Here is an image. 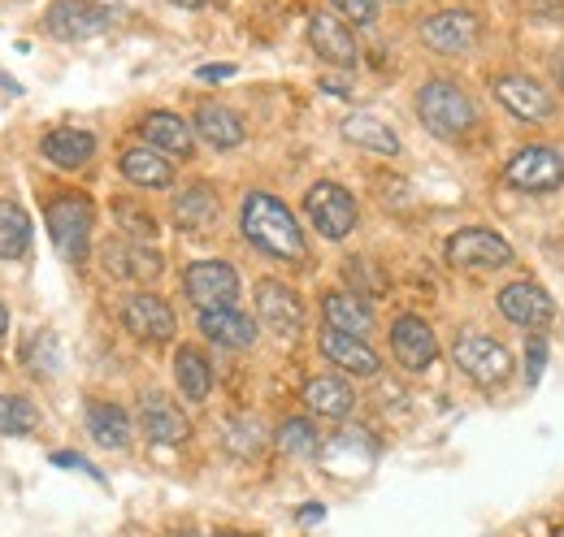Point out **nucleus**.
Segmentation results:
<instances>
[{
    "label": "nucleus",
    "mask_w": 564,
    "mask_h": 537,
    "mask_svg": "<svg viewBox=\"0 0 564 537\" xmlns=\"http://www.w3.org/2000/svg\"><path fill=\"white\" fill-rule=\"evenodd\" d=\"M304 403H308V412H313V416L344 420V416H352L356 391L344 382V377L322 373V377H308V382H304Z\"/></svg>",
    "instance_id": "nucleus-22"
},
{
    "label": "nucleus",
    "mask_w": 564,
    "mask_h": 537,
    "mask_svg": "<svg viewBox=\"0 0 564 537\" xmlns=\"http://www.w3.org/2000/svg\"><path fill=\"white\" fill-rule=\"evenodd\" d=\"M40 152L57 169H83L96 156V134L74 131V127H57V131H48L40 139Z\"/></svg>",
    "instance_id": "nucleus-23"
},
{
    "label": "nucleus",
    "mask_w": 564,
    "mask_h": 537,
    "mask_svg": "<svg viewBox=\"0 0 564 537\" xmlns=\"http://www.w3.org/2000/svg\"><path fill=\"white\" fill-rule=\"evenodd\" d=\"M200 330H205L209 342L230 347V351H243V347L257 342V321L243 317L239 308H209V313H200Z\"/></svg>",
    "instance_id": "nucleus-25"
},
{
    "label": "nucleus",
    "mask_w": 564,
    "mask_h": 537,
    "mask_svg": "<svg viewBox=\"0 0 564 537\" xmlns=\"http://www.w3.org/2000/svg\"><path fill=\"white\" fill-rule=\"evenodd\" d=\"M503 178H508V187H517L525 196H547V191H556L564 183V156L556 147H539V143L534 147H521L508 161Z\"/></svg>",
    "instance_id": "nucleus-7"
},
{
    "label": "nucleus",
    "mask_w": 564,
    "mask_h": 537,
    "mask_svg": "<svg viewBox=\"0 0 564 537\" xmlns=\"http://www.w3.org/2000/svg\"><path fill=\"white\" fill-rule=\"evenodd\" d=\"M322 317L339 335L365 338L373 330V304L365 295H356V291H330V295H322Z\"/></svg>",
    "instance_id": "nucleus-19"
},
{
    "label": "nucleus",
    "mask_w": 564,
    "mask_h": 537,
    "mask_svg": "<svg viewBox=\"0 0 564 537\" xmlns=\"http://www.w3.org/2000/svg\"><path fill=\"white\" fill-rule=\"evenodd\" d=\"M122 174L135 183V187H148V191H161L174 183V165L165 152L156 147H127L122 152Z\"/></svg>",
    "instance_id": "nucleus-26"
},
{
    "label": "nucleus",
    "mask_w": 564,
    "mask_h": 537,
    "mask_svg": "<svg viewBox=\"0 0 564 537\" xmlns=\"http://www.w3.org/2000/svg\"><path fill=\"white\" fill-rule=\"evenodd\" d=\"M192 131L200 134L209 147H217V152H230V147L243 143V122H239V113L226 109V105H217V100H205V105L196 109Z\"/></svg>",
    "instance_id": "nucleus-24"
},
{
    "label": "nucleus",
    "mask_w": 564,
    "mask_h": 537,
    "mask_svg": "<svg viewBox=\"0 0 564 537\" xmlns=\"http://www.w3.org/2000/svg\"><path fill=\"white\" fill-rule=\"evenodd\" d=\"M274 442H279V451L286 456V460H313V456L322 451V438H317V429H313L304 416L282 420V429L274 434Z\"/></svg>",
    "instance_id": "nucleus-32"
},
{
    "label": "nucleus",
    "mask_w": 564,
    "mask_h": 537,
    "mask_svg": "<svg viewBox=\"0 0 564 537\" xmlns=\"http://www.w3.org/2000/svg\"><path fill=\"white\" fill-rule=\"evenodd\" d=\"M217 217H221V204H217V191L205 183H192L187 191L174 196V221L183 230H213Z\"/></svg>",
    "instance_id": "nucleus-27"
},
{
    "label": "nucleus",
    "mask_w": 564,
    "mask_h": 537,
    "mask_svg": "<svg viewBox=\"0 0 564 537\" xmlns=\"http://www.w3.org/2000/svg\"><path fill=\"white\" fill-rule=\"evenodd\" d=\"M183 291L187 299L209 313V308H235L239 299V273L226 265V261H196V265L183 273Z\"/></svg>",
    "instance_id": "nucleus-8"
},
{
    "label": "nucleus",
    "mask_w": 564,
    "mask_h": 537,
    "mask_svg": "<svg viewBox=\"0 0 564 537\" xmlns=\"http://www.w3.org/2000/svg\"><path fill=\"white\" fill-rule=\"evenodd\" d=\"M308 44H313V53H317L326 66H344V69L356 66L352 31H348L344 18H335V13H313V18H308Z\"/></svg>",
    "instance_id": "nucleus-17"
},
{
    "label": "nucleus",
    "mask_w": 564,
    "mask_h": 537,
    "mask_svg": "<svg viewBox=\"0 0 564 537\" xmlns=\"http://www.w3.org/2000/svg\"><path fill=\"white\" fill-rule=\"evenodd\" d=\"M174 4H183V9H205V4H217V0H174Z\"/></svg>",
    "instance_id": "nucleus-41"
},
{
    "label": "nucleus",
    "mask_w": 564,
    "mask_h": 537,
    "mask_svg": "<svg viewBox=\"0 0 564 537\" xmlns=\"http://www.w3.org/2000/svg\"><path fill=\"white\" fill-rule=\"evenodd\" d=\"M4 330H9V308L0 304V338H4Z\"/></svg>",
    "instance_id": "nucleus-42"
},
{
    "label": "nucleus",
    "mask_w": 564,
    "mask_h": 537,
    "mask_svg": "<svg viewBox=\"0 0 564 537\" xmlns=\"http://www.w3.org/2000/svg\"><path fill=\"white\" fill-rule=\"evenodd\" d=\"M257 317H261L265 330H274L279 338H295L304 330V304H300V295L286 282H274V277L257 282Z\"/></svg>",
    "instance_id": "nucleus-11"
},
{
    "label": "nucleus",
    "mask_w": 564,
    "mask_h": 537,
    "mask_svg": "<svg viewBox=\"0 0 564 537\" xmlns=\"http://www.w3.org/2000/svg\"><path fill=\"white\" fill-rule=\"evenodd\" d=\"M552 74H556V83L564 87V53H556V62H552Z\"/></svg>",
    "instance_id": "nucleus-40"
},
{
    "label": "nucleus",
    "mask_w": 564,
    "mask_h": 537,
    "mask_svg": "<svg viewBox=\"0 0 564 537\" xmlns=\"http://www.w3.org/2000/svg\"><path fill=\"white\" fill-rule=\"evenodd\" d=\"M239 226H243V239L274 256V261H286V265H304L308 261V243H304V230L295 221V212L270 196V191H252L243 200V212H239Z\"/></svg>",
    "instance_id": "nucleus-1"
},
{
    "label": "nucleus",
    "mask_w": 564,
    "mask_h": 537,
    "mask_svg": "<svg viewBox=\"0 0 564 537\" xmlns=\"http://www.w3.org/2000/svg\"><path fill=\"white\" fill-rule=\"evenodd\" d=\"M452 360H456V369H460L469 382H478V386H499V382H508V373H512L508 347L495 342L491 335H460L456 347H452Z\"/></svg>",
    "instance_id": "nucleus-4"
},
{
    "label": "nucleus",
    "mask_w": 564,
    "mask_h": 537,
    "mask_svg": "<svg viewBox=\"0 0 564 537\" xmlns=\"http://www.w3.org/2000/svg\"><path fill=\"white\" fill-rule=\"evenodd\" d=\"M391 351H395V360H400L409 373H422V369L434 364L438 342H434V330L425 326L422 317L404 313V317H395V326H391Z\"/></svg>",
    "instance_id": "nucleus-15"
},
{
    "label": "nucleus",
    "mask_w": 564,
    "mask_h": 537,
    "mask_svg": "<svg viewBox=\"0 0 564 537\" xmlns=\"http://www.w3.org/2000/svg\"><path fill=\"white\" fill-rule=\"evenodd\" d=\"M174 382H178V391L192 403L209 399L213 369H209V360L200 355V347H178V355H174Z\"/></svg>",
    "instance_id": "nucleus-30"
},
{
    "label": "nucleus",
    "mask_w": 564,
    "mask_h": 537,
    "mask_svg": "<svg viewBox=\"0 0 564 537\" xmlns=\"http://www.w3.org/2000/svg\"><path fill=\"white\" fill-rule=\"evenodd\" d=\"M48 217V234L57 243V252L66 261H83L87 256V243H91V200L87 196H57L44 208Z\"/></svg>",
    "instance_id": "nucleus-3"
},
{
    "label": "nucleus",
    "mask_w": 564,
    "mask_h": 537,
    "mask_svg": "<svg viewBox=\"0 0 564 537\" xmlns=\"http://www.w3.org/2000/svg\"><path fill=\"white\" fill-rule=\"evenodd\" d=\"M44 26L57 40H91L109 26V13L91 0H53L48 13H44Z\"/></svg>",
    "instance_id": "nucleus-14"
},
{
    "label": "nucleus",
    "mask_w": 564,
    "mask_h": 537,
    "mask_svg": "<svg viewBox=\"0 0 564 537\" xmlns=\"http://www.w3.org/2000/svg\"><path fill=\"white\" fill-rule=\"evenodd\" d=\"M417 118H422L425 131L438 134V139H460L478 122V109L465 96V87H456L452 78H430L417 91Z\"/></svg>",
    "instance_id": "nucleus-2"
},
{
    "label": "nucleus",
    "mask_w": 564,
    "mask_h": 537,
    "mask_svg": "<svg viewBox=\"0 0 564 537\" xmlns=\"http://www.w3.org/2000/svg\"><path fill=\"white\" fill-rule=\"evenodd\" d=\"M183 537H196V534H183Z\"/></svg>",
    "instance_id": "nucleus-43"
},
{
    "label": "nucleus",
    "mask_w": 564,
    "mask_h": 537,
    "mask_svg": "<svg viewBox=\"0 0 564 537\" xmlns=\"http://www.w3.org/2000/svg\"><path fill=\"white\" fill-rule=\"evenodd\" d=\"M235 74V66H205L200 69V78H230Z\"/></svg>",
    "instance_id": "nucleus-38"
},
{
    "label": "nucleus",
    "mask_w": 564,
    "mask_h": 537,
    "mask_svg": "<svg viewBox=\"0 0 564 537\" xmlns=\"http://www.w3.org/2000/svg\"><path fill=\"white\" fill-rule=\"evenodd\" d=\"M87 434L96 438V447L122 451L131 447V416L118 403H87Z\"/></svg>",
    "instance_id": "nucleus-28"
},
{
    "label": "nucleus",
    "mask_w": 564,
    "mask_h": 537,
    "mask_svg": "<svg viewBox=\"0 0 564 537\" xmlns=\"http://www.w3.org/2000/svg\"><path fill=\"white\" fill-rule=\"evenodd\" d=\"M31 248V217L13 200H0V261H18Z\"/></svg>",
    "instance_id": "nucleus-31"
},
{
    "label": "nucleus",
    "mask_w": 564,
    "mask_h": 537,
    "mask_svg": "<svg viewBox=\"0 0 564 537\" xmlns=\"http://www.w3.org/2000/svg\"><path fill=\"white\" fill-rule=\"evenodd\" d=\"M447 261L456 268H503L512 261V248L482 226H469V230H456L447 239Z\"/></svg>",
    "instance_id": "nucleus-10"
},
{
    "label": "nucleus",
    "mask_w": 564,
    "mask_h": 537,
    "mask_svg": "<svg viewBox=\"0 0 564 537\" xmlns=\"http://www.w3.org/2000/svg\"><path fill=\"white\" fill-rule=\"evenodd\" d=\"M35 425H40L35 403L22 395H0V434L4 438H26Z\"/></svg>",
    "instance_id": "nucleus-35"
},
{
    "label": "nucleus",
    "mask_w": 564,
    "mask_h": 537,
    "mask_svg": "<svg viewBox=\"0 0 564 537\" xmlns=\"http://www.w3.org/2000/svg\"><path fill=\"white\" fill-rule=\"evenodd\" d=\"M22 364H26L35 377H57V364H62V347H57V338L48 335V330L31 335L26 338V347H22Z\"/></svg>",
    "instance_id": "nucleus-34"
},
{
    "label": "nucleus",
    "mask_w": 564,
    "mask_h": 537,
    "mask_svg": "<svg viewBox=\"0 0 564 537\" xmlns=\"http://www.w3.org/2000/svg\"><path fill=\"white\" fill-rule=\"evenodd\" d=\"M317 347H322V355H326L330 364H339L344 373H356V377H378V369H382L378 351H373L365 338L339 335V330H330V326L322 330Z\"/></svg>",
    "instance_id": "nucleus-18"
},
{
    "label": "nucleus",
    "mask_w": 564,
    "mask_h": 537,
    "mask_svg": "<svg viewBox=\"0 0 564 537\" xmlns=\"http://www.w3.org/2000/svg\"><path fill=\"white\" fill-rule=\"evenodd\" d=\"M261 447H265V425L257 416H235L226 425V451H235L239 460L261 456Z\"/></svg>",
    "instance_id": "nucleus-33"
},
{
    "label": "nucleus",
    "mask_w": 564,
    "mask_h": 537,
    "mask_svg": "<svg viewBox=\"0 0 564 537\" xmlns=\"http://www.w3.org/2000/svg\"><path fill=\"white\" fill-rule=\"evenodd\" d=\"M140 134L148 147H156V152H165V156H192V147H196L192 122H183L178 113H165V109L148 113L140 122Z\"/></svg>",
    "instance_id": "nucleus-21"
},
{
    "label": "nucleus",
    "mask_w": 564,
    "mask_h": 537,
    "mask_svg": "<svg viewBox=\"0 0 564 537\" xmlns=\"http://www.w3.org/2000/svg\"><path fill=\"white\" fill-rule=\"evenodd\" d=\"M422 44L438 57H465L478 44V18L469 9H443L422 22Z\"/></svg>",
    "instance_id": "nucleus-9"
},
{
    "label": "nucleus",
    "mask_w": 564,
    "mask_h": 537,
    "mask_svg": "<svg viewBox=\"0 0 564 537\" xmlns=\"http://www.w3.org/2000/svg\"><path fill=\"white\" fill-rule=\"evenodd\" d=\"M304 212H308V221L322 239L339 243L356 230V200L352 191L339 187V183H313L308 196H304Z\"/></svg>",
    "instance_id": "nucleus-5"
},
{
    "label": "nucleus",
    "mask_w": 564,
    "mask_h": 537,
    "mask_svg": "<svg viewBox=\"0 0 564 537\" xmlns=\"http://www.w3.org/2000/svg\"><path fill=\"white\" fill-rule=\"evenodd\" d=\"M122 326L135 338H143V342H170L174 330H178L174 308H170L161 295H148V291L131 295V299L122 304Z\"/></svg>",
    "instance_id": "nucleus-13"
},
{
    "label": "nucleus",
    "mask_w": 564,
    "mask_h": 537,
    "mask_svg": "<svg viewBox=\"0 0 564 537\" xmlns=\"http://www.w3.org/2000/svg\"><path fill=\"white\" fill-rule=\"evenodd\" d=\"M499 313L521 330H543V326H552L556 304L539 282H508L499 291Z\"/></svg>",
    "instance_id": "nucleus-12"
},
{
    "label": "nucleus",
    "mask_w": 564,
    "mask_h": 537,
    "mask_svg": "<svg viewBox=\"0 0 564 537\" xmlns=\"http://www.w3.org/2000/svg\"><path fill=\"white\" fill-rule=\"evenodd\" d=\"M344 139L356 143V147H365V152H378V156H400V134L391 131L382 118H373V113H352V118H344Z\"/></svg>",
    "instance_id": "nucleus-29"
},
{
    "label": "nucleus",
    "mask_w": 564,
    "mask_h": 537,
    "mask_svg": "<svg viewBox=\"0 0 564 537\" xmlns=\"http://www.w3.org/2000/svg\"><path fill=\"white\" fill-rule=\"evenodd\" d=\"M322 516H326L322 507H304V512H300V520H304V525H313V520H322Z\"/></svg>",
    "instance_id": "nucleus-39"
},
{
    "label": "nucleus",
    "mask_w": 564,
    "mask_h": 537,
    "mask_svg": "<svg viewBox=\"0 0 564 537\" xmlns=\"http://www.w3.org/2000/svg\"><path fill=\"white\" fill-rule=\"evenodd\" d=\"M100 261L113 277H131V282H148L161 273V256L152 248H143L135 239H109L100 243Z\"/></svg>",
    "instance_id": "nucleus-20"
},
{
    "label": "nucleus",
    "mask_w": 564,
    "mask_h": 537,
    "mask_svg": "<svg viewBox=\"0 0 564 537\" xmlns=\"http://www.w3.org/2000/svg\"><path fill=\"white\" fill-rule=\"evenodd\" d=\"M491 87H495V100H499L517 122H525V127H543V122L556 113L552 91H547L539 78H530V74H499Z\"/></svg>",
    "instance_id": "nucleus-6"
},
{
    "label": "nucleus",
    "mask_w": 564,
    "mask_h": 537,
    "mask_svg": "<svg viewBox=\"0 0 564 537\" xmlns=\"http://www.w3.org/2000/svg\"><path fill=\"white\" fill-rule=\"evenodd\" d=\"M140 429L152 438V442H165V447H178L192 438V420L187 412L165 395H143L140 403Z\"/></svg>",
    "instance_id": "nucleus-16"
},
{
    "label": "nucleus",
    "mask_w": 564,
    "mask_h": 537,
    "mask_svg": "<svg viewBox=\"0 0 564 537\" xmlns=\"http://www.w3.org/2000/svg\"><path fill=\"white\" fill-rule=\"evenodd\" d=\"M339 9V18H348L356 26H373L378 22V4L373 0H330Z\"/></svg>",
    "instance_id": "nucleus-36"
},
{
    "label": "nucleus",
    "mask_w": 564,
    "mask_h": 537,
    "mask_svg": "<svg viewBox=\"0 0 564 537\" xmlns=\"http://www.w3.org/2000/svg\"><path fill=\"white\" fill-rule=\"evenodd\" d=\"M543 364H547V342L543 338H530V351H525V377H530V386L543 377Z\"/></svg>",
    "instance_id": "nucleus-37"
}]
</instances>
